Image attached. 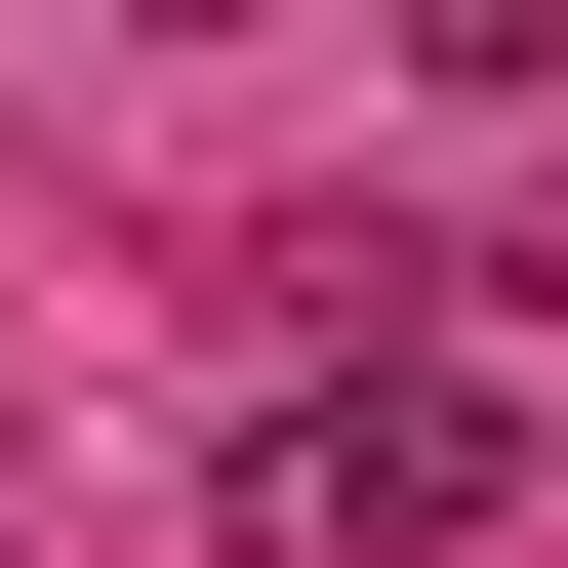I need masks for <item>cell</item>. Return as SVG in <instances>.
I'll list each match as a JSON object with an SVG mask.
<instances>
[{
    "mask_svg": "<svg viewBox=\"0 0 568 568\" xmlns=\"http://www.w3.org/2000/svg\"><path fill=\"white\" fill-rule=\"evenodd\" d=\"M487 487H528L487 325H284L244 366V568H487Z\"/></svg>",
    "mask_w": 568,
    "mask_h": 568,
    "instance_id": "1",
    "label": "cell"
},
{
    "mask_svg": "<svg viewBox=\"0 0 568 568\" xmlns=\"http://www.w3.org/2000/svg\"><path fill=\"white\" fill-rule=\"evenodd\" d=\"M406 82H568V0H406Z\"/></svg>",
    "mask_w": 568,
    "mask_h": 568,
    "instance_id": "2",
    "label": "cell"
},
{
    "mask_svg": "<svg viewBox=\"0 0 568 568\" xmlns=\"http://www.w3.org/2000/svg\"><path fill=\"white\" fill-rule=\"evenodd\" d=\"M163 41H244V0H163Z\"/></svg>",
    "mask_w": 568,
    "mask_h": 568,
    "instance_id": "3",
    "label": "cell"
}]
</instances>
